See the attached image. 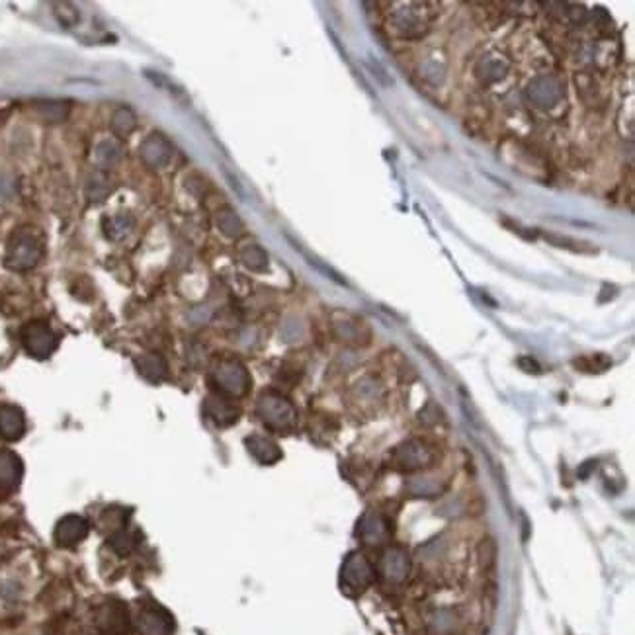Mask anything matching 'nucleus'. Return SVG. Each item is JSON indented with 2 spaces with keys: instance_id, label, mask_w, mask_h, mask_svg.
<instances>
[{
  "instance_id": "b1692460",
  "label": "nucleus",
  "mask_w": 635,
  "mask_h": 635,
  "mask_svg": "<svg viewBox=\"0 0 635 635\" xmlns=\"http://www.w3.org/2000/svg\"><path fill=\"white\" fill-rule=\"evenodd\" d=\"M119 155H121V149L114 139H106V141L98 145V158L104 165H114L119 158Z\"/></svg>"
},
{
  "instance_id": "f03ea898",
  "label": "nucleus",
  "mask_w": 635,
  "mask_h": 635,
  "mask_svg": "<svg viewBox=\"0 0 635 635\" xmlns=\"http://www.w3.org/2000/svg\"><path fill=\"white\" fill-rule=\"evenodd\" d=\"M22 344L32 358L45 360L57 348V337L48 322L32 321L22 329Z\"/></svg>"
},
{
  "instance_id": "a211bd4d",
  "label": "nucleus",
  "mask_w": 635,
  "mask_h": 635,
  "mask_svg": "<svg viewBox=\"0 0 635 635\" xmlns=\"http://www.w3.org/2000/svg\"><path fill=\"white\" fill-rule=\"evenodd\" d=\"M110 190H112V182L104 173L94 170V173L88 176L87 196L90 197L92 202H100V200H104V197L110 194Z\"/></svg>"
},
{
  "instance_id": "1a4fd4ad",
  "label": "nucleus",
  "mask_w": 635,
  "mask_h": 635,
  "mask_svg": "<svg viewBox=\"0 0 635 635\" xmlns=\"http://www.w3.org/2000/svg\"><path fill=\"white\" fill-rule=\"evenodd\" d=\"M26 416L16 405H0V438L16 442L24 436Z\"/></svg>"
},
{
  "instance_id": "412c9836",
  "label": "nucleus",
  "mask_w": 635,
  "mask_h": 635,
  "mask_svg": "<svg viewBox=\"0 0 635 635\" xmlns=\"http://www.w3.org/2000/svg\"><path fill=\"white\" fill-rule=\"evenodd\" d=\"M53 14H55L57 22L63 28H71L80 20L79 10L71 2H55L53 4Z\"/></svg>"
},
{
  "instance_id": "f8f14e48",
  "label": "nucleus",
  "mask_w": 635,
  "mask_h": 635,
  "mask_svg": "<svg viewBox=\"0 0 635 635\" xmlns=\"http://www.w3.org/2000/svg\"><path fill=\"white\" fill-rule=\"evenodd\" d=\"M244 444L249 447V452H251L260 463H264V465L276 463L280 457H282L280 447L276 446L272 440L262 438V436H251V438H246Z\"/></svg>"
},
{
  "instance_id": "0eeeda50",
  "label": "nucleus",
  "mask_w": 635,
  "mask_h": 635,
  "mask_svg": "<svg viewBox=\"0 0 635 635\" xmlns=\"http://www.w3.org/2000/svg\"><path fill=\"white\" fill-rule=\"evenodd\" d=\"M88 530H90V526H88L87 518L77 516V514H67L57 522L53 538H55L57 546L71 548V546H77L79 541L87 538Z\"/></svg>"
},
{
  "instance_id": "39448f33",
  "label": "nucleus",
  "mask_w": 635,
  "mask_h": 635,
  "mask_svg": "<svg viewBox=\"0 0 635 635\" xmlns=\"http://www.w3.org/2000/svg\"><path fill=\"white\" fill-rule=\"evenodd\" d=\"M22 475H24L22 460L10 450H0V501L16 493Z\"/></svg>"
},
{
  "instance_id": "393cba45",
  "label": "nucleus",
  "mask_w": 635,
  "mask_h": 635,
  "mask_svg": "<svg viewBox=\"0 0 635 635\" xmlns=\"http://www.w3.org/2000/svg\"><path fill=\"white\" fill-rule=\"evenodd\" d=\"M110 546L119 555H127L134 549V540H131V536L127 532H116L110 538Z\"/></svg>"
},
{
  "instance_id": "aec40b11",
  "label": "nucleus",
  "mask_w": 635,
  "mask_h": 635,
  "mask_svg": "<svg viewBox=\"0 0 635 635\" xmlns=\"http://www.w3.org/2000/svg\"><path fill=\"white\" fill-rule=\"evenodd\" d=\"M401 455V465L405 470H416L420 467L426 462H430V455L428 452L420 446H415V444H407L405 446V452H399Z\"/></svg>"
},
{
  "instance_id": "20e7f679",
  "label": "nucleus",
  "mask_w": 635,
  "mask_h": 635,
  "mask_svg": "<svg viewBox=\"0 0 635 635\" xmlns=\"http://www.w3.org/2000/svg\"><path fill=\"white\" fill-rule=\"evenodd\" d=\"M213 379L223 393H229V395H244L246 389H249V374L244 369L243 364H239L235 360L221 362L219 366L213 371Z\"/></svg>"
},
{
  "instance_id": "423d86ee",
  "label": "nucleus",
  "mask_w": 635,
  "mask_h": 635,
  "mask_svg": "<svg viewBox=\"0 0 635 635\" xmlns=\"http://www.w3.org/2000/svg\"><path fill=\"white\" fill-rule=\"evenodd\" d=\"M371 567L366 561V557L360 555V553H350L346 557L344 565H342V587H346L348 590H364L371 582Z\"/></svg>"
},
{
  "instance_id": "4468645a",
  "label": "nucleus",
  "mask_w": 635,
  "mask_h": 635,
  "mask_svg": "<svg viewBox=\"0 0 635 635\" xmlns=\"http://www.w3.org/2000/svg\"><path fill=\"white\" fill-rule=\"evenodd\" d=\"M385 533H387V528H385L384 518L379 514H374V512H368L358 524V536L368 543H376V541L384 540Z\"/></svg>"
},
{
  "instance_id": "5701e85b",
  "label": "nucleus",
  "mask_w": 635,
  "mask_h": 635,
  "mask_svg": "<svg viewBox=\"0 0 635 635\" xmlns=\"http://www.w3.org/2000/svg\"><path fill=\"white\" fill-rule=\"evenodd\" d=\"M243 262L244 266L251 268V270H266L268 268V256L266 252L259 249V246H249L246 251L243 252Z\"/></svg>"
},
{
  "instance_id": "6ab92c4d",
  "label": "nucleus",
  "mask_w": 635,
  "mask_h": 635,
  "mask_svg": "<svg viewBox=\"0 0 635 635\" xmlns=\"http://www.w3.org/2000/svg\"><path fill=\"white\" fill-rule=\"evenodd\" d=\"M71 112V106L69 102H40L38 104V114L43 121H51V124H57V121H63L69 116Z\"/></svg>"
},
{
  "instance_id": "f3484780",
  "label": "nucleus",
  "mask_w": 635,
  "mask_h": 635,
  "mask_svg": "<svg viewBox=\"0 0 635 635\" xmlns=\"http://www.w3.org/2000/svg\"><path fill=\"white\" fill-rule=\"evenodd\" d=\"M135 124H137V118L131 108H119L114 116H112V131L118 135V137H127V135L134 134Z\"/></svg>"
},
{
  "instance_id": "dca6fc26",
  "label": "nucleus",
  "mask_w": 635,
  "mask_h": 635,
  "mask_svg": "<svg viewBox=\"0 0 635 635\" xmlns=\"http://www.w3.org/2000/svg\"><path fill=\"white\" fill-rule=\"evenodd\" d=\"M385 577L391 580H401L408 571V561L401 549H389L384 555Z\"/></svg>"
},
{
  "instance_id": "2eb2a0df",
  "label": "nucleus",
  "mask_w": 635,
  "mask_h": 635,
  "mask_svg": "<svg viewBox=\"0 0 635 635\" xmlns=\"http://www.w3.org/2000/svg\"><path fill=\"white\" fill-rule=\"evenodd\" d=\"M134 225V217L127 215V213H118V215H112V217H106L102 221L104 235L108 237L110 241H119V239L127 237L131 233Z\"/></svg>"
},
{
  "instance_id": "f257e3e1",
  "label": "nucleus",
  "mask_w": 635,
  "mask_h": 635,
  "mask_svg": "<svg viewBox=\"0 0 635 635\" xmlns=\"http://www.w3.org/2000/svg\"><path fill=\"white\" fill-rule=\"evenodd\" d=\"M43 256V239L33 227H18L9 239L4 264L10 270L24 272L38 266Z\"/></svg>"
},
{
  "instance_id": "ddd939ff",
  "label": "nucleus",
  "mask_w": 635,
  "mask_h": 635,
  "mask_svg": "<svg viewBox=\"0 0 635 635\" xmlns=\"http://www.w3.org/2000/svg\"><path fill=\"white\" fill-rule=\"evenodd\" d=\"M135 368L139 369L145 379L149 381H161L166 376V364L158 354H145L135 360Z\"/></svg>"
},
{
  "instance_id": "7ed1b4c3",
  "label": "nucleus",
  "mask_w": 635,
  "mask_h": 635,
  "mask_svg": "<svg viewBox=\"0 0 635 635\" xmlns=\"http://www.w3.org/2000/svg\"><path fill=\"white\" fill-rule=\"evenodd\" d=\"M259 415L272 428H288L295 420V411L288 399L276 393H266L259 399Z\"/></svg>"
},
{
  "instance_id": "6e6552de",
  "label": "nucleus",
  "mask_w": 635,
  "mask_h": 635,
  "mask_svg": "<svg viewBox=\"0 0 635 635\" xmlns=\"http://www.w3.org/2000/svg\"><path fill=\"white\" fill-rule=\"evenodd\" d=\"M170 157H173V147L161 134L149 135L141 143L143 163L151 168H163L168 165Z\"/></svg>"
},
{
  "instance_id": "4be33fe9",
  "label": "nucleus",
  "mask_w": 635,
  "mask_h": 635,
  "mask_svg": "<svg viewBox=\"0 0 635 635\" xmlns=\"http://www.w3.org/2000/svg\"><path fill=\"white\" fill-rule=\"evenodd\" d=\"M217 225H219L221 233H225L227 237L241 235V231H243V223L231 210H225L217 215Z\"/></svg>"
},
{
  "instance_id": "9d476101",
  "label": "nucleus",
  "mask_w": 635,
  "mask_h": 635,
  "mask_svg": "<svg viewBox=\"0 0 635 635\" xmlns=\"http://www.w3.org/2000/svg\"><path fill=\"white\" fill-rule=\"evenodd\" d=\"M137 627L143 635H170L173 624L165 612L153 608V610L141 612V616L137 619Z\"/></svg>"
},
{
  "instance_id": "9b49d317",
  "label": "nucleus",
  "mask_w": 635,
  "mask_h": 635,
  "mask_svg": "<svg viewBox=\"0 0 635 635\" xmlns=\"http://www.w3.org/2000/svg\"><path fill=\"white\" fill-rule=\"evenodd\" d=\"M205 411H207V415L212 416L213 423L219 424V426H229L239 418V408L233 403H229L227 399L217 397V395H213V397L205 401Z\"/></svg>"
}]
</instances>
